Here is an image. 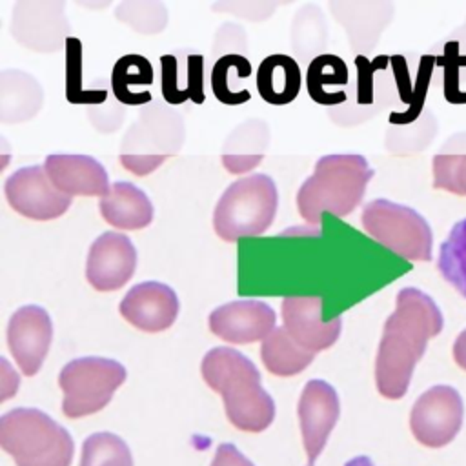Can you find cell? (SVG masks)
<instances>
[{"mask_svg":"<svg viewBox=\"0 0 466 466\" xmlns=\"http://www.w3.org/2000/svg\"><path fill=\"white\" fill-rule=\"evenodd\" d=\"M442 326V313L430 295L411 286L397 293L375 357V384L382 397L395 400L406 395L415 364Z\"/></svg>","mask_w":466,"mask_h":466,"instance_id":"obj_1","label":"cell"},{"mask_svg":"<svg viewBox=\"0 0 466 466\" xmlns=\"http://www.w3.org/2000/svg\"><path fill=\"white\" fill-rule=\"evenodd\" d=\"M204 382L222 395L228 420L242 431H262L275 417V402L260 384V371L238 350L218 346L202 362Z\"/></svg>","mask_w":466,"mask_h":466,"instance_id":"obj_2","label":"cell"},{"mask_svg":"<svg viewBox=\"0 0 466 466\" xmlns=\"http://www.w3.org/2000/svg\"><path fill=\"white\" fill-rule=\"evenodd\" d=\"M371 177L373 169L362 155L320 157L313 175L299 187L297 208L300 217L309 224H320L324 211L337 217L350 215L360 204Z\"/></svg>","mask_w":466,"mask_h":466,"instance_id":"obj_3","label":"cell"},{"mask_svg":"<svg viewBox=\"0 0 466 466\" xmlns=\"http://www.w3.org/2000/svg\"><path fill=\"white\" fill-rule=\"evenodd\" d=\"M0 444L16 466H69L73 439L36 408H15L0 417Z\"/></svg>","mask_w":466,"mask_h":466,"instance_id":"obj_4","label":"cell"},{"mask_svg":"<svg viewBox=\"0 0 466 466\" xmlns=\"http://www.w3.org/2000/svg\"><path fill=\"white\" fill-rule=\"evenodd\" d=\"M279 191L269 175L255 173L229 184L213 209V229L226 240L262 235L273 222Z\"/></svg>","mask_w":466,"mask_h":466,"instance_id":"obj_5","label":"cell"},{"mask_svg":"<svg viewBox=\"0 0 466 466\" xmlns=\"http://www.w3.org/2000/svg\"><path fill=\"white\" fill-rule=\"evenodd\" d=\"M184 144V120L166 104L144 106L120 144L122 166L137 177L153 173Z\"/></svg>","mask_w":466,"mask_h":466,"instance_id":"obj_6","label":"cell"},{"mask_svg":"<svg viewBox=\"0 0 466 466\" xmlns=\"http://www.w3.org/2000/svg\"><path fill=\"white\" fill-rule=\"evenodd\" d=\"M364 231L408 260H431V228L413 208L386 198L368 202L360 215Z\"/></svg>","mask_w":466,"mask_h":466,"instance_id":"obj_7","label":"cell"},{"mask_svg":"<svg viewBox=\"0 0 466 466\" xmlns=\"http://www.w3.org/2000/svg\"><path fill=\"white\" fill-rule=\"evenodd\" d=\"M126 368L113 359H73L58 375V384L64 391V415L80 419L100 411L107 406L116 388L126 380Z\"/></svg>","mask_w":466,"mask_h":466,"instance_id":"obj_8","label":"cell"},{"mask_svg":"<svg viewBox=\"0 0 466 466\" xmlns=\"http://www.w3.org/2000/svg\"><path fill=\"white\" fill-rule=\"evenodd\" d=\"M464 404L459 391L439 384L426 390L413 404L410 428L413 437L428 448H442L455 439L462 426Z\"/></svg>","mask_w":466,"mask_h":466,"instance_id":"obj_9","label":"cell"},{"mask_svg":"<svg viewBox=\"0 0 466 466\" xmlns=\"http://www.w3.org/2000/svg\"><path fill=\"white\" fill-rule=\"evenodd\" d=\"M7 204L25 218L53 220L69 209L71 197L58 191L44 166H25L5 178Z\"/></svg>","mask_w":466,"mask_h":466,"instance_id":"obj_10","label":"cell"},{"mask_svg":"<svg viewBox=\"0 0 466 466\" xmlns=\"http://www.w3.org/2000/svg\"><path fill=\"white\" fill-rule=\"evenodd\" d=\"M67 29L64 2L22 0L13 7L11 35L24 47L53 53L67 40Z\"/></svg>","mask_w":466,"mask_h":466,"instance_id":"obj_11","label":"cell"},{"mask_svg":"<svg viewBox=\"0 0 466 466\" xmlns=\"http://www.w3.org/2000/svg\"><path fill=\"white\" fill-rule=\"evenodd\" d=\"M53 340L49 313L35 304L18 308L7 322V346L24 375L33 377L42 368Z\"/></svg>","mask_w":466,"mask_h":466,"instance_id":"obj_12","label":"cell"},{"mask_svg":"<svg viewBox=\"0 0 466 466\" xmlns=\"http://www.w3.org/2000/svg\"><path fill=\"white\" fill-rule=\"evenodd\" d=\"M340 413L339 395L331 384L320 379L306 382L299 399V420L308 466H315L317 457L335 428Z\"/></svg>","mask_w":466,"mask_h":466,"instance_id":"obj_13","label":"cell"},{"mask_svg":"<svg viewBox=\"0 0 466 466\" xmlns=\"http://www.w3.org/2000/svg\"><path fill=\"white\" fill-rule=\"evenodd\" d=\"M137 249L124 233L106 231L95 238L86 262V279L96 291H115L135 273Z\"/></svg>","mask_w":466,"mask_h":466,"instance_id":"obj_14","label":"cell"},{"mask_svg":"<svg viewBox=\"0 0 466 466\" xmlns=\"http://www.w3.org/2000/svg\"><path fill=\"white\" fill-rule=\"evenodd\" d=\"M282 326L304 350L317 353L333 346L342 329V319H322V299L317 295L286 297L280 304Z\"/></svg>","mask_w":466,"mask_h":466,"instance_id":"obj_15","label":"cell"},{"mask_svg":"<svg viewBox=\"0 0 466 466\" xmlns=\"http://www.w3.org/2000/svg\"><path fill=\"white\" fill-rule=\"evenodd\" d=\"M275 311L268 302L248 299L233 300L209 313V331L231 344H249L264 340L275 326Z\"/></svg>","mask_w":466,"mask_h":466,"instance_id":"obj_16","label":"cell"},{"mask_svg":"<svg viewBox=\"0 0 466 466\" xmlns=\"http://www.w3.org/2000/svg\"><path fill=\"white\" fill-rule=\"evenodd\" d=\"M118 311L131 326L158 333L177 320L178 297L167 284L147 280L133 286L124 295Z\"/></svg>","mask_w":466,"mask_h":466,"instance_id":"obj_17","label":"cell"},{"mask_svg":"<svg viewBox=\"0 0 466 466\" xmlns=\"http://www.w3.org/2000/svg\"><path fill=\"white\" fill-rule=\"evenodd\" d=\"M46 173L55 187L69 197H106L111 189L106 167L89 155H47Z\"/></svg>","mask_w":466,"mask_h":466,"instance_id":"obj_18","label":"cell"},{"mask_svg":"<svg viewBox=\"0 0 466 466\" xmlns=\"http://www.w3.org/2000/svg\"><path fill=\"white\" fill-rule=\"evenodd\" d=\"M98 211L116 229H142L153 220L149 197L126 180L111 184L109 193L98 200Z\"/></svg>","mask_w":466,"mask_h":466,"instance_id":"obj_19","label":"cell"},{"mask_svg":"<svg viewBox=\"0 0 466 466\" xmlns=\"http://www.w3.org/2000/svg\"><path fill=\"white\" fill-rule=\"evenodd\" d=\"M269 142L268 124L253 118L235 127L222 147V164L229 173L242 175L253 169L264 157Z\"/></svg>","mask_w":466,"mask_h":466,"instance_id":"obj_20","label":"cell"},{"mask_svg":"<svg viewBox=\"0 0 466 466\" xmlns=\"http://www.w3.org/2000/svg\"><path fill=\"white\" fill-rule=\"evenodd\" d=\"M300 69L288 55H269L257 69V91L268 104L286 106L300 91Z\"/></svg>","mask_w":466,"mask_h":466,"instance_id":"obj_21","label":"cell"},{"mask_svg":"<svg viewBox=\"0 0 466 466\" xmlns=\"http://www.w3.org/2000/svg\"><path fill=\"white\" fill-rule=\"evenodd\" d=\"M0 95V118L7 124L33 118L44 102V93L38 82L16 69L2 73Z\"/></svg>","mask_w":466,"mask_h":466,"instance_id":"obj_22","label":"cell"},{"mask_svg":"<svg viewBox=\"0 0 466 466\" xmlns=\"http://www.w3.org/2000/svg\"><path fill=\"white\" fill-rule=\"evenodd\" d=\"M260 359L266 370L279 377H291L306 370L315 353L299 346L284 326H277L260 344Z\"/></svg>","mask_w":466,"mask_h":466,"instance_id":"obj_23","label":"cell"},{"mask_svg":"<svg viewBox=\"0 0 466 466\" xmlns=\"http://www.w3.org/2000/svg\"><path fill=\"white\" fill-rule=\"evenodd\" d=\"M433 187L466 197V131L453 133L433 155Z\"/></svg>","mask_w":466,"mask_h":466,"instance_id":"obj_24","label":"cell"},{"mask_svg":"<svg viewBox=\"0 0 466 466\" xmlns=\"http://www.w3.org/2000/svg\"><path fill=\"white\" fill-rule=\"evenodd\" d=\"M153 82L151 64L140 55H126L115 66L111 73L113 95L118 102L127 106L151 104V93H137L133 87L149 86Z\"/></svg>","mask_w":466,"mask_h":466,"instance_id":"obj_25","label":"cell"},{"mask_svg":"<svg viewBox=\"0 0 466 466\" xmlns=\"http://www.w3.org/2000/svg\"><path fill=\"white\" fill-rule=\"evenodd\" d=\"M308 93L317 104L333 106L346 100V93H333L329 86L348 84V67L335 55H319L311 60L306 75Z\"/></svg>","mask_w":466,"mask_h":466,"instance_id":"obj_26","label":"cell"},{"mask_svg":"<svg viewBox=\"0 0 466 466\" xmlns=\"http://www.w3.org/2000/svg\"><path fill=\"white\" fill-rule=\"evenodd\" d=\"M437 269L453 289L466 299V218L453 224L439 248Z\"/></svg>","mask_w":466,"mask_h":466,"instance_id":"obj_27","label":"cell"},{"mask_svg":"<svg viewBox=\"0 0 466 466\" xmlns=\"http://www.w3.org/2000/svg\"><path fill=\"white\" fill-rule=\"evenodd\" d=\"M80 466H133V457L118 435L98 431L84 441Z\"/></svg>","mask_w":466,"mask_h":466,"instance_id":"obj_28","label":"cell"},{"mask_svg":"<svg viewBox=\"0 0 466 466\" xmlns=\"http://www.w3.org/2000/svg\"><path fill=\"white\" fill-rule=\"evenodd\" d=\"M231 73H235L233 82L249 78L251 66L248 58H244L242 55H226L218 58L211 69V89H213V95L218 98V102L226 106H238L249 100V93L237 95L233 91Z\"/></svg>","mask_w":466,"mask_h":466,"instance_id":"obj_29","label":"cell"},{"mask_svg":"<svg viewBox=\"0 0 466 466\" xmlns=\"http://www.w3.org/2000/svg\"><path fill=\"white\" fill-rule=\"evenodd\" d=\"M115 16L142 35L160 33V31H164V27L167 24V11H166L164 4L151 2V0L122 2L115 9Z\"/></svg>","mask_w":466,"mask_h":466,"instance_id":"obj_30","label":"cell"},{"mask_svg":"<svg viewBox=\"0 0 466 466\" xmlns=\"http://www.w3.org/2000/svg\"><path fill=\"white\" fill-rule=\"evenodd\" d=\"M66 95L69 102H93L91 95L82 89V44L78 38L66 40Z\"/></svg>","mask_w":466,"mask_h":466,"instance_id":"obj_31","label":"cell"},{"mask_svg":"<svg viewBox=\"0 0 466 466\" xmlns=\"http://www.w3.org/2000/svg\"><path fill=\"white\" fill-rule=\"evenodd\" d=\"M160 67H162V95L166 102L169 104H182L186 102L184 95L180 93L177 86V60L173 55H164L160 58Z\"/></svg>","mask_w":466,"mask_h":466,"instance_id":"obj_32","label":"cell"},{"mask_svg":"<svg viewBox=\"0 0 466 466\" xmlns=\"http://www.w3.org/2000/svg\"><path fill=\"white\" fill-rule=\"evenodd\" d=\"M211 466H255L249 459H246L235 444L224 442L217 448L215 451V459L211 462Z\"/></svg>","mask_w":466,"mask_h":466,"instance_id":"obj_33","label":"cell"},{"mask_svg":"<svg viewBox=\"0 0 466 466\" xmlns=\"http://www.w3.org/2000/svg\"><path fill=\"white\" fill-rule=\"evenodd\" d=\"M453 360L466 371V329H462L453 342Z\"/></svg>","mask_w":466,"mask_h":466,"instance_id":"obj_34","label":"cell"}]
</instances>
